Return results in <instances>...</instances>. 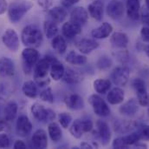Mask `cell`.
<instances>
[{
    "label": "cell",
    "mask_w": 149,
    "mask_h": 149,
    "mask_svg": "<svg viewBox=\"0 0 149 149\" xmlns=\"http://www.w3.org/2000/svg\"><path fill=\"white\" fill-rule=\"evenodd\" d=\"M51 45L54 51L58 54H63L67 50V42L64 37L61 35H56L52 38Z\"/></svg>",
    "instance_id": "34"
},
{
    "label": "cell",
    "mask_w": 149,
    "mask_h": 149,
    "mask_svg": "<svg viewBox=\"0 0 149 149\" xmlns=\"http://www.w3.org/2000/svg\"><path fill=\"white\" fill-rule=\"evenodd\" d=\"M17 104L16 101L14 100H10L9 101L5 107H4V110H3V116H4V119L6 121H12L15 119L17 114Z\"/></svg>",
    "instance_id": "31"
},
{
    "label": "cell",
    "mask_w": 149,
    "mask_h": 149,
    "mask_svg": "<svg viewBox=\"0 0 149 149\" xmlns=\"http://www.w3.org/2000/svg\"><path fill=\"white\" fill-rule=\"evenodd\" d=\"M127 17L132 20H138L141 17V4L139 0H127Z\"/></svg>",
    "instance_id": "22"
},
{
    "label": "cell",
    "mask_w": 149,
    "mask_h": 149,
    "mask_svg": "<svg viewBox=\"0 0 149 149\" xmlns=\"http://www.w3.org/2000/svg\"><path fill=\"white\" fill-rule=\"evenodd\" d=\"M10 147V139L6 133H0V148H8Z\"/></svg>",
    "instance_id": "43"
},
{
    "label": "cell",
    "mask_w": 149,
    "mask_h": 149,
    "mask_svg": "<svg viewBox=\"0 0 149 149\" xmlns=\"http://www.w3.org/2000/svg\"><path fill=\"white\" fill-rule=\"evenodd\" d=\"M31 141H32L33 146L36 148L44 149L48 147L47 133L42 129H38L33 133Z\"/></svg>",
    "instance_id": "27"
},
{
    "label": "cell",
    "mask_w": 149,
    "mask_h": 149,
    "mask_svg": "<svg viewBox=\"0 0 149 149\" xmlns=\"http://www.w3.org/2000/svg\"><path fill=\"white\" fill-rule=\"evenodd\" d=\"M63 35L67 38H73L81 32V25L71 20L63 24L62 27Z\"/></svg>",
    "instance_id": "19"
},
{
    "label": "cell",
    "mask_w": 149,
    "mask_h": 149,
    "mask_svg": "<svg viewBox=\"0 0 149 149\" xmlns=\"http://www.w3.org/2000/svg\"><path fill=\"white\" fill-rule=\"evenodd\" d=\"M148 107H149V103H148ZM148 113H149V108H148Z\"/></svg>",
    "instance_id": "54"
},
{
    "label": "cell",
    "mask_w": 149,
    "mask_h": 149,
    "mask_svg": "<svg viewBox=\"0 0 149 149\" xmlns=\"http://www.w3.org/2000/svg\"><path fill=\"white\" fill-rule=\"evenodd\" d=\"M128 37L124 32H113L110 37V43L114 48L118 49H124L128 44Z\"/></svg>",
    "instance_id": "28"
},
{
    "label": "cell",
    "mask_w": 149,
    "mask_h": 149,
    "mask_svg": "<svg viewBox=\"0 0 149 149\" xmlns=\"http://www.w3.org/2000/svg\"><path fill=\"white\" fill-rule=\"evenodd\" d=\"M8 3L6 0H0V15H3L8 10Z\"/></svg>",
    "instance_id": "49"
},
{
    "label": "cell",
    "mask_w": 149,
    "mask_h": 149,
    "mask_svg": "<svg viewBox=\"0 0 149 149\" xmlns=\"http://www.w3.org/2000/svg\"><path fill=\"white\" fill-rule=\"evenodd\" d=\"M31 112L33 117L39 122H51L56 118V113L52 109L45 108L44 106L39 103H35L31 106Z\"/></svg>",
    "instance_id": "6"
},
{
    "label": "cell",
    "mask_w": 149,
    "mask_h": 149,
    "mask_svg": "<svg viewBox=\"0 0 149 149\" xmlns=\"http://www.w3.org/2000/svg\"><path fill=\"white\" fill-rule=\"evenodd\" d=\"M58 121L62 127L67 129L72 122V117L69 112H61L58 115Z\"/></svg>",
    "instance_id": "38"
},
{
    "label": "cell",
    "mask_w": 149,
    "mask_h": 149,
    "mask_svg": "<svg viewBox=\"0 0 149 149\" xmlns=\"http://www.w3.org/2000/svg\"><path fill=\"white\" fill-rule=\"evenodd\" d=\"M132 86L136 93L137 100H138L140 106L148 107L149 103V95L148 93L145 81L142 78H135L132 81Z\"/></svg>",
    "instance_id": "8"
},
{
    "label": "cell",
    "mask_w": 149,
    "mask_h": 149,
    "mask_svg": "<svg viewBox=\"0 0 149 149\" xmlns=\"http://www.w3.org/2000/svg\"><path fill=\"white\" fill-rule=\"evenodd\" d=\"M112 64H113V62H112L111 59H109L107 56H102L97 61V67L100 70L104 71V70H108L109 68H110Z\"/></svg>",
    "instance_id": "40"
},
{
    "label": "cell",
    "mask_w": 149,
    "mask_h": 149,
    "mask_svg": "<svg viewBox=\"0 0 149 149\" xmlns=\"http://www.w3.org/2000/svg\"><path fill=\"white\" fill-rule=\"evenodd\" d=\"M146 1V7L149 10V0H145Z\"/></svg>",
    "instance_id": "53"
},
{
    "label": "cell",
    "mask_w": 149,
    "mask_h": 149,
    "mask_svg": "<svg viewBox=\"0 0 149 149\" xmlns=\"http://www.w3.org/2000/svg\"><path fill=\"white\" fill-rule=\"evenodd\" d=\"M94 128V123L91 119H75L70 127V134L75 138L80 139L85 133H89Z\"/></svg>",
    "instance_id": "5"
},
{
    "label": "cell",
    "mask_w": 149,
    "mask_h": 149,
    "mask_svg": "<svg viewBox=\"0 0 149 149\" xmlns=\"http://www.w3.org/2000/svg\"><path fill=\"white\" fill-rule=\"evenodd\" d=\"M65 71V67L56 58H53L51 64H50V68H49V75L50 78H53L55 81H58L62 79L63 73Z\"/></svg>",
    "instance_id": "25"
},
{
    "label": "cell",
    "mask_w": 149,
    "mask_h": 149,
    "mask_svg": "<svg viewBox=\"0 0 149 149\" xmlns=\"http://www.w3.org/2000/svg\"><path fill=\"white\" fill-rule=\"evenodd\" d=\"M139 102L137 100L131 99L121 105L119 108L120 112L126 116H134L139 111Z\"/></svg>",
    "instance_id": "26"
},
{
    "label": "cell",
    "mask_w": 149,
    "mask_h": 149,
    "mask_svg": "<svg viewBox=\"0 0 149 149\" xmlns=\"http://www.w3.org/2000/svg\"><path fill=\"white\" fill-rule=\"evenodd\" d=\"M145 52H146L147 56L149 58V45H148V46L145 48Z\"/></svg>",
    "instance_id": "52"
},
{
    "label": "cell",
    "mask_w": 149,
    "mask_h": 149,
    "mask_svg": "<svg viewBox=\"0 0 149 149\" xmlns=\"http://www.w3.org/2000/svg\"><path fill=\"white\" fill-rule=\"evenodd\" d=\"M125 98L124 91L120 87H114L108 92L107 100L111 105H119L123 102Z\"/></svg>",
    "instance_id": "29"
},
{
    "label": "cell",
    "mask_w": 149,
    "mask_h": 149,
    "mask_svg": "<svg viewBox=\"0 0 149 149\" xmlns=\"http://www.w3.org/2000/svg\"><path fill=\"white\" fill-rule=\"evenodd\" d=\"M76 49L82 54H89L99 47V43L95 39L92 38H82L76 42Z\"/></svg>",
    "instance_id": "14"
},
{
    "label": "cell",
    "mask_w": 149,
    "mask_h": 149,
    "mask_svg": "<svg viewBox=\"0 0 149 149\" xmlns=\"http://www.w3.org/2000/svg\"><path fill=\"white\" fill-rule=\"evenodd\" d=\"M65 59L69 64L74 66H84L88 61L85 55H83L82 53L79 54L75 51H70V52H68Z\"/></svg>",
    "instance_id": "30"
},
{
    "label": "cell",
    "mask_w": 149,
    "mask_h": 149,
    "mask_svg": "<svg viewBox=\"0 0 149 149\" xmlns=\"http://www.w3.org/2000/svg\"><path fill=\"white\" fill-rule=\"evenodd\" d=\"M103 11H104V4L102 0H95L94 2L89 4L88 7V12L89 16L97 21L102 19Z\"/></svg>",
    "instance_id": "17"
},
{
    "label": "cell",
    "mask_w": 149,
    "mask_h": 149,
    "mask_svg": "<svg viewBox=\"0 0 149 149\" xmlns=\"http://www.w3.org/2000/svg\"><path fill=\"white\" fill-rule=\"evenodd\" d=\"M62 5L64 8H70L74 5L75 4H77L79 2V0H60Z\"/></svg>",
    "instance_id": "47"
},
{
    "label": "cell",
    "mask_w": 149,
    "mask_h": 149,
    "mask_svg": "<svg viewBox=\"0 0 149 149\" xmlns=\"http://www.w3.org/2000/svg\"><path fill=\"white\" fill-rule=\"evenodd\" d=\"M67 16H68V12L63 6V7L56 6V7L49 10L47 19H49L56 24H60L65 20Z\"/></svg>",
    "instance_id": "20"
},
{
    "label": "cell",
    "mask_w": 149,
    "mask_h": 149,
    "mask_svg": "<svg viewBox=\"0 0 149 149\" xmlns=\"http://www.w3.org/2000/svg\"><path fill=\"white\" fill-rule=\"evenodd\" d=\"M113 148L122 149V148H128V146L125 143L123 137H118L113 140V144H112Z\"/></svg>",
    "instance_id": "41"
},
{
    "label": "cell",
    "mask_w": 149,
    "mask_h": 149,
    "mask_svg": "<svg viewBox=\"0 0 149 149\" xmlns=\"http://www.w3.org/2000/svg\"><path fill=\"white\" fill-rule=\"evenodd\" d=\"M64 103L66 107L71 110H80L84 107L83 99L76 93L69 94L64 98Z\"/></svg>",
    "instance_id": "24"
},
{
    "label": "cell",
    "mask_w": 149,
    "mask_h": 149,
    "mask_svg": "<svg viewBox=\"0 0 149 149\" xmlns=\"http://www.w3.org/2000/svg\"><path fill=\"white\" fill-rule=\"evenodd\" d=\"M22 57V67L26 74L31 73L33 67L37 65L38 60L40 59V54L36 48L26 47L24 49L21 54Z\"/></svg>",
    "instance_id": "4"
},
{
    "label": "cell",
    "mask_w": 149,
    "mask_h": 149,
    "mask_svg": "<svg viewBox=\"0 0 149 149\" xmlns=\"http://www.w3.org/2000/svg\"><path fill=\"white\" fill-rule=\"evenodd\" d=\"M124 4L120 0H111L107 5V14L113 19H119L124 14Z\"/></svg>",
    "instance_id": "15"
},
{
    "label": "cell",
    "mask_w": 149,
    "mask_h": 149,
    "mask_svg": "<svg viewBox=\"0 0 149 149\" xmlns=\"http://www.w3.org/2000/svg\"><path fill=\"white\" fill-rule=\"evenodd\" d=\"M15 74V66L12 59L8 57H2L0 59V77L8 78Z\"/></svg>",
    "instance_id": "18"
},
{
    "label": "cell",
    "mask_w": 149,
    "mask_h": 149,
    "mask_svg": "<svg viewBox=\"0 0 149 149\" xmlns=\"http://www.w3.org/2000/svg\"><path fill=\"white\" fill-rule=\"evenodd\" d=\"M37 85L35 81H32V80L25 81L23 84L22 91L26 97H28L30 99H35L38 93Z\"/></svg>",
    "instance_id": "35"
},
{
    "label": "cell",
    "mask_w": 149,
    "mask_h": 149,
    "mask_svg": "<svg viewBox=\"0 0 149 149\" xmlns=\"http://www.w3.org/2000/svg\"><path fill=\"white\" fill-rule=\"evenodd\" d=\"M84 76L82 74L81 72L75 70L70 67H67L65 68L63 76L62 78L63 81L70 84V85H74V84H78L80 82H81L83 80Z\"/></svg>",
    "instance_id": "16"
},
{
    "label": "cell",
    "mask_w": 149,
    "mask_h": 149,
    "mask_svg": "<svg viewBox=\"0 0 149 149\" xmlns=\"http://www.w3.org/2000/svg\"><path fill=\"white\" fill-rule=\"evenodd\" d=\"M113 32V26L109 23H102L97 28H95L91 32V36L95 39H104L109 37Z\"/></svg>",
    "instance_id": "21"
},
{
    "label": "cell",
    "mask_w": 149,
    "mask_h": 149,
    "mask_svg": "<svg viewBox=\"0 0 149 149\" xmlns=\"http://www.w3.org/2000/svg\"><path fill=\"white\" fill-rule=\"evenodd\" d=\"M93 134L103 146H107L109 143L112 137L109 126L103 120H98L96 122V127L93 132Z\"/></svg>",
    "instance_id": "9"
},
{
    "label": "cell",
    "mask_w": 149,
    "mask_h": 149,
    "mask_svg": "<svg viewBox=\"0 0 149 149\" xmlns=\"http://www.w3.org/2000/svg\"><path fill=\"white\" fill-rule=\"evenodd\" d=\"M141 21L143 22V24L149 27V10L147 7L142 9L141 13Z\"/></svg>",
    "instance_id": "45"
},
{
    "label": "cell",
    "mask_w": 149,
    "mask_h": 149,
    "mask_svg": "<svg viewBox=\"0 0 149 149\" xmlns=\"http://www.w3.org/2000/svg\"><path fill=\"white\" fill-rule=\"evenodd\" d=\"M88 19V12L82 6L75 7L72 10V11L70 13V20L75 22L81 25L87 23Z\"/></svg>",
    "instance_id": "23"
},
{
    "label": "cell",
    "mask_w": 149,
    "mask_h": 149,
    "mask_svg": "<svg viewBox=\"0 0 149 149\" xmlns=\"http://www.w3.org/2000/svg\"><path fill=\"white\" fill-rule=\"evenodd\" d=\"M88 103L94 112L99 117H107L110 114V108L106 101L97 94H92L88 97Z\"/></svg>",
    "instance_id": "7"
},
{
    "label": "cell",
    "mask_w": 149,
    "mask_h": 149,
    "mask_svg": "<svg viewBox=\"0 0 149 149\" xmlns=\"http://www.w3.org/2000/svg\"><path fill=\"white\" fill-rule=\"evenodd\" d=\"M48 133L51 141L54 142H58L63 136V132L60 126L54 121L49 122L48 126Z\"/></svg>",
    "instance_id": "33"
},
{
    "label": "cell",
    "mask_w": 149,
    "mask_h": 149,
    "mask_svg": "<svg viewBox=\"0 0 149 149\" xmlns=\"http://www.w3.org/2000/svg\"><path fill=\"white\" fill-rule=\"evenodd\" d=\"M54 57L45 56L38 60L34 69V81L38 86L44 87L49 85L50 78L49 77L50 64Z\"/></svg>",
    "instance_id": "1"
},
{
    "label": "cell",
    "mask_w": 149,
    "mask_h": 149,
    "mask_svg": "<svg viewBox=\"0 0 149 149\" xmlns=\"http://www.w3.org/2000/svg\"><path fill=\"white\" fill-rule=\"evenodd\" d=\"M139 126L138 123L134 120L127 119H117L113 123V128L115 133L119 134H125L133 132Z\"/></svg>",
    "instance_id": "12"
},
{
    "label": "cell",
    "mask_w": 149,
    "mask_h": 149,
    "mask_svg": "<svg viewBox=\"0 0 149 149\" xmlns=\"http://www.w3.org/2000/svg\"><path fill=\"white\" fill-rule=\"evenodd\" d=\"M123 140L125 141V143L129 147V146H134L137 142H139L141 138V135L139 133V132H135V133H132L126 135V136H123Z\"/></svg>",
    "instance_id": "37"
},
{
    "label": "cell",
    "mask_w": 149,
    "mask_h": 149,
    "mask_svg": "<svg viewBox=\"0 0 149 149\" xmlns=\"http://www.w3.org/2000/svg\"><path fill=\"white\" fill-rule=\"evenodd\" d=\"M130 76V70L127 66H118L113 70L111 73L112 82L118 86H125Z\"/></svg>",
    "instance_id": "11"
},
{
    "label": "cell",
    "mask_w": 149,
    "mask_h": 149,
    "mask_svg": "<svg viewBox=\"0 0 149 149\" xmlns=\"http://www.w3.org/2000/svg\"><path fill=\"white\" fill-rule=\"evenodd\" d=\"M43 29H44L45 35L48 38H53L54 37H56L58 33L57 24L49 20V19H46L44 21Z\"/></svg>",
    "instance_id": "36"
},
{
    "label": "cell",
    "mask_w": 149,
    "mask_h": 149,
    "mask_svg": "<svg viewBox=\"0 0 149 149\" xmlns=\"http://www.w3.org/2000/svg\"><path fill=\"white\" fill-rule=\"evenodd\" d=\"M37 4L42 10H49L53 4V0H37Z\"/></svg>",
    "instance_id": "44"
},
{
    "label": "cell",
    "mask_w": 149,
    "mask_h": 149,
    "mask_svg": "<svg viewBox=\"0 0 149 149\" xmlns=\"http://www.w3.org/2000/svg\"><path fill=\"white\" fill-rule=\"evenodd\" d=\"M6 122H8V121H6L5 119H0V133L3 132L6 128V126H7Z\"/></svg>",
    "instance_id": "51"
},
{
    "label": "cell",
    "mask_w": 149,
    "mask_h": 149,
    "mask_svg": "<svg viewBox=\"0 0 149 149\" xmlns=\"http://www.w3.org/2000/svg\"><path fill=\"white\" fill-rule=\"evenodd\" d=\"M32 130V124L26 115H20L16 123V131L20 137L28 136Z\"/></svg>",
    "instance_id": "13"
},
{
    "label": "cell",
    "mask_w": 149,
    "mask_h": 149,
    "mask_svg": "<svg viewBox=\"0 0 149 149\" xmlns=\"http://www.w3.org/2000/svg\"><path fill=\"white\" fill-rule=\"evenodd\" d=\"M81 148H98V144L97 142H92V143H89V142H87V141H84L81 144L80 146Z\"/></svg>",
    "instance_id": "48"
},
{
    "label": "cell",
    "mask_w": 149,
    "mask_h": 149,
    "mask_svg": "<svg viewBox=\"0 0 149 149\" xmlns=\"http://www.w3.org/2000/svg\"><path fill=\"white\" fill-rule=\"evenodd\" d=\"M141 37L146 43H149V27L143 26L141 30Z\"/></svg>",
    "instance_id": "46"
},
{
    "label": "cell",
    "mask_w": 149,
    "mask_h": 149,
    "mask_svg": "<svg viewBox=\"0 0 149 149\" xmlns=\"http://www.w3.org/2000/svg\"><path fill=\"white\" fill-rule=\"evenodd\" d=\"M141 140L149 141V125H143L138 130Z\"/></svg>",
    "instance_id": "42"
},
{
    "label": "cell",
    "mask_w": 149,
    "mask_h": 149,
    "mask_svg": "<svg viewBox=\"0 0 149 149\" xmlns=\"http://www.w3.org/2000/svg\"><path fill=\"white\" fill-rule=\"evenodd\" d=\"M2 42L4 46L12 52H16L18 51L20 47V41L17 32L13 29H7L3 36H2Z\"/></svg>",
    "instance_id": "10"
},
{
    "label": "cell",
    "mask_w": 149,
    "mask_h": 149,
    "mask_svg": "<svg viewBox=\"0 0 149 149\" xmlns=\"http://www.w3.org/2000/svg\"><path fill=\"white\" fill-rule=\"evenodd\" d=\"M32 7L33 4L30 1L15 2L10 4L7 10L9 19L14 24L19 22Z\"/></svg>",
    "instance_id": "3"
},
{
    "label": "cell",
    "mask_w": 149,
    "mask_h": 149,
    "mask_svg": "<svg viewBox=\"0 0 149 149\" xmlns=\"http://www.w3.org/2000/svg\"><path fill=\"white\" fill-rule=\"evenodd\" d=\"M13 148L15 149H25L26 148V144L23 141H16V142L13 145Z\"/></svg>",
    "instance_id": "50"
},
{
    "label": "cell",
    "mask_w": 149,
    "mask_h": 149,
    "mask_svg": "<svg viewBox=\"0 0 149 149\" xmlns=\"http://www.w3.org/2000/svg\"><path fill=\"white\" fill-rule=\"evenodd\" d=\"M40 99L42 101L49 103V104L54 103V95H53L52 89L50 87H47L44 90H42L40 93Z\"/></svg>",
    "instance_id": "39"
},
{
    "label": "cell",
    "mask_w": 149,
    "mask_h": 149,
    "mask_svg": "<svg viewBox=\"0 0 149 149\" xmlns=\"http://www.w3.org/2000/svg\"><path fill=\"white\" fill-rule=\"evenodd\" d=\"M42 32L36 25H29L22 31L21 40L26 47H39L42 42Z\"/></svg>",
    "instance_id": "2"
},
{
    "label": "cell",
    "mask_w": 149,
    "mask_h": 149,
    "mask_svg": "<svg viewBox=\"0 0 149 149\" xmlns=\"http://www.w3.org/2000/svg\"><path fill=\"white\" fill-rule=\"evenodd\" d=\"M93 85L96 93L100 94H105L111 88V81L106 78H98L94 81Z\"/></svg>",
    "instance_id": "32"
}]
</instances>
